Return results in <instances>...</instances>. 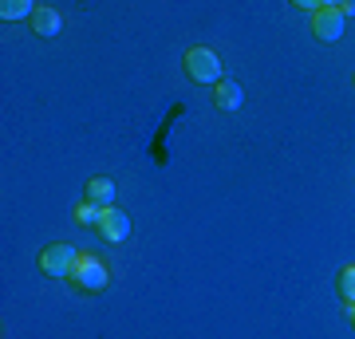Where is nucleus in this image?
Here are the masks:
<instances>
[{"mask_svg": "<svg viewBox=\"0 0 355 339\" xmlns=\"http://www.w3.org/2000/svg\"><path fill=\"white\" fill-rule=\"evenodd\" d=\"M182 67H186V79L190 83H209V87H217L225 79L221 76V55L214 48H190L182 55Z\"/></svg>", "mask_w": 355, "mask_h": 339, "instance_id": "nucleus-1", "label": "nucleus"}, {"mask_svg": "<svg viewBox=\"0 0 355 339\" xmlns=\"http://www.w3.org/2000/svg\"><path fill=\"white\" fill-rule=\"evenodd\" d=\"M111 284V272H107V264L99 257H91V252H79L76 268H71V288L79 292H103Z\"/></svg>", "mask_w": 355, "mask_h": 339, "instance_id": "nucleus-2", "label": "nucleus"}, {"mask_svg": "<svg viewBox=\"0 0 355 339\" xmlns=\"http://www.w3.org/2000/svg\"><path fill=\"white\" fill-rule=\"evenodd\" d=\"M79 252L76 245H67V241H55V245H48V249L40 252V272L51 280H71V268H76Z\"/></svg>", "mask_w": 355, "mask_h": 339, "instance_id": "nucleus-3", "label": "nucleus"}, {"mask_svg": "<svg viewBox=\"0 0 355 339\" xmlns=\"http://www.w3.org/2000/svg\"><path fill=\"white\" fill-rule=\"evenodd\" d=\"M343 32H347V20H343L340 4L324 0V8L312 16V36H316L320 44H336V40H343Z\"/></svg>", "mask_w": 355, "mask_h": 339, "instance_id": "nucleus-4", "label": "nucleus"}, {"mask_svg": "<svg viewBox=\"0 0 355 339\" xmlns=\"http://www.w3.org/2000/svg\"><path fill=\"white\" fill-rule=\"evenodd\" d=\"M95 233L103 237V245H123V241L130 237V217L119 209V205H111V209H103L99 225H95Z\"/></svg>", "mask_w": 355, "mask_h": 339, "instance_id": "nucleus-5", "label": "nucleus"}, {"mask_svg": "<svg viewBox=\"0 0 355 339\" xmlns=\"http://www.w3.org/2000/svg\"><path fill=\"white\" fill-rule=\"evenodd\" d=\"M245 103V87L237 83V79H221L214 87V107L217 111H237Z\"/></svg>", "mask_w": 355, "mask_h": 339, "instance_id": "nucleus-6", "label": "nucleus"}, {"mask_svg": "<svg viewBox=\"0 0 355 339\" xmlns=\"http://www.w3.org/2000/svg\"><path fill=\"white\" fill-rule=\"evenodd\" d=\"M60 28H64V16L55 12L51 4H40L36 16H32V32L44 36V40H51V36H60Z\"/></svg>", "mask_w": 355, "mask_h": 339, "instance_id": "nucleus-7", "label": "nucleus"}, {"mask_svg": "<svg viewBox=\"0 0 355 339\" xmlns=\"http://www.w3.org/2000/svg\"><path fill=\"white\" fill-rule=\"evenodd\" d=\"M83 201H95V205H103V209H111V205H114V182H111V177H103V174L91 177Z\"/></svg>", "mask_w": 355, "mask_h": 339, "instance_id": "nucleus-8", "label": "nucleus"}, {"mask_svg": "<svg viewBox=\"0 0 355 339\" xmlns=\"http://www.w3.org/2000/svg\"><path fill=\"white\" fill-rule=\"evenodd\" d=\"M36 8L40 4H32V0H4V4H0V16H4V20H32Z\"/></svg>", "mask_w": 355, "mask_h": 339, "instance_id": "nucleus-9", "label": "nucleus"}, {"mask_svg": "<svg viewBox=\"0 0 355 339\" xmlns=\"http://www.w3.org/2000/svg\"><path fill=\"white\" fill-rule=\"evenodd\" d=\"M99 217H103V205H95V201H79V205H76V225L95 229V225H99Z\"/></svg>", "mask_w": 355, "mask_h": 339, "instance_id": "nucleus-10", "label": "nucleus"}, {"mask_svg": "<svg viewBox=\"0 0 355 339\" xmlns=\"http://www.w3.org/2000/svg\"><path fill=\"white\" fill-rule=\"evenodd\" d=\"M336 288H340L343 304H355V264H343L340 277H336Z\"/></svg>", "mask_w": 355, "mask_h": 339, "instance_id": "nucleus-11", "label": "nucleus"}, {"mask_svg": "<svg viewBox=\"0 0 355 339\" xmlns=\"http://www.w3.org/2000/svg\"><path fill=\"white\" fill-rule=\"evenodd\" d=\"M340 12H343V20H352V16H355V0H343Z\"/></svg>", "mask_w": 355, "mask_h": 339, "instance_id": "nucleus-12", "label": "nucleus"}, {"mask_svg": "<svg viewBox=\"0 0 355 339\" xmlns=\"http://www.w3.org/2000/svg\"><path fill=\"white\" fill-rule=\"evenodd\" d=\"M347 320H352V327H355V304H347Z\"/></svg>", "mask_w": 355, "mask_h": 339, "instance_id": "nucleus-13", "label": "nucleus"}]
</instances>
